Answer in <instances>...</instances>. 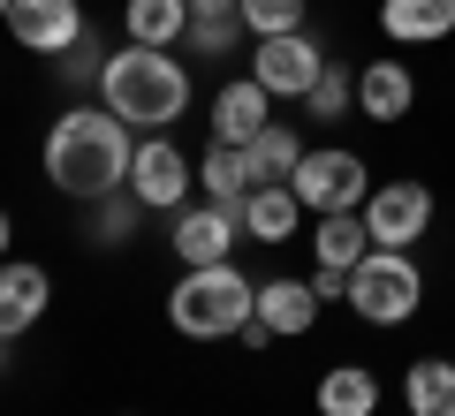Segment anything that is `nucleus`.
Listing matches in <instances>:
<instances>
[{"mask_svg": "<svg viewBox=\"0 0 455 416\" xmlns=\"http://www.w3.org/2000/svg\"><path fill=\"white\" fill-rule=\"evenodd\" d=\"M259 318L274 341H296L319 326V295H311V280H289V272H274V280H259Z\"/></svg>", "mask_w": 455, "mask_h": 416, "instance_id": "nucleus-14", "label": "nucleus"}, {"mask_svg": "<svg viewBox=\"0 0 455 416\" xmlns=\"http://www.w3.org/2000/svg\"><path fill=\"white\" fill-rule=\"evenodd\" d=\"M130 160H137V129L107 106H68L46 129V182L61 197H76V205L130 190Z\"/></svg>", "mask_w": 455, "mask_h": 416, "instance_id": "nucleus-1", "label": "nucleus"}, {"mask_svg": "<svg viewBox=\"0 0 455 416\" xmlns=\"http://www.w3.org/2000/svg\"><path fill=\"white\" fill-rule=\"evenodd\" d=\"M349 106H357V76H349L341 61H326V68H319V83L304 91V114H311V122H341Z\"/></svg>", "mask_w": 455, "mask_h": 416, "instance_id": "nucleus-24", "label": "nucleus"}, {"mask_svg": "<svg viewBox=\"0 0 455 416\" xmlns=\"http://www.w3.org/2000/svg\"><path fill=\"white\" fill-rule=\"evenodd\" d=\"M251 310H259V288L235 257L228 265H182V280L167 288V326L182 341H235Z\"/></svg>", "mask_w": 455, "mask_h": 416, "instance_id": "nucleus-3", "label": "nucleus"}, {"mask_svg": "<svg viewBox=\"0 0 455 416\" xmlns=\"http://www.w3.org/2000/svg\"><path fill=\"white\" fill-rule=\"evenodd\" d=\"M266 122H274V91H266L259 76H235V83L212 91V137H220V145H251Z\"/></svg>", "mask_w": 455, "mask_h": 416, "instance_id": "nucleus-12", "label": "nucleus"}, {"mask_svg": "<svg viewBox=\"0 0 455 416\" xmlns=\"http://www.w3.org/2000/svg\"><path fill=\"white\" fill-rule=\"evenodd\" d=\"M403 401H410V416H455V364L418 356L403 371Z\"/></svg>", "mask_w": 455, "mask_h": 416, "instance_id": "nucleus-22", "label": "nucleus"}, {"mask_svg": "<svg viewBox=\"0 0 455 416\" xmlns=\"http://www.w3.org/2000/svg\"><path fill=\"white\" fill-rule=\"evenodd\" d=\"M319 68H326L319 38H311V31H281V38H259V61H251V76H259L274 98H304L311 83H319Z\"/></svg>", "mask_w": 455, "mask_h": 416, "instance_id": "nucleus-9", "label": "nucleus"}, {"mask_svg": "<svg viewBox=\"0 0 455 416\" xmlns=\"http://www.w3.org/2000/svg\"><path fill=\"white\" fill-rule=\"evenodd\" d=\"M137 212H145V205H137L130 190L99 197V205H92V242H99V250H114V242H130V235H137Z\"/></svg>", "mask_w": 455, "mask_h": 416, "instance_id": "nucleus-25", "label": "nucleus"}, {"mask_svg": "<svg viewBox=\"0 0 455 416\" xmlns=\"http://www.w3.org/2000/svg\"><path fill=\"white\" fill-rule=\"evenodd\" d=\"M243 38H251L243 0H190V38H182L190 53H205V61H228Z\"/></svg>", "mask_w": 455, "mask_h": 416, "instance_id": "nucleus-18", "label": "nucleus"}, {"mask_svg": "<svg viewBox=\"0 0 455 416\" xmlns=\"http://www.w3.org/2000/svg\"><path fill=\"white\" fill-rule=\"evenodd\" d=\"M235 220H243L251 242H289L296 227H304V197H296L289 182H259V190L243 197V212H235Z\"/></svg>", "mask_w": 455, "mask_h": 416, "instance_id": "nucleus-17", "label": "nucleus"}, {"mask_svg": "<svg viewBox=\"0 0 455 416\" xmlns=\"http://www.w3.org/2000/svg\"><path fill=\"white\" fill-rule=\"evenodd\" d=\"M289 190L304 197L311 220H319V212H364V197H372V167H364L349 145H319V152L296 160Z\"/></svg>", "mask_w": 455, "mask_h": 416, "instance_id": "nucleus-5", "label": "nucleus"}, {"mask_svg": "<svg viewBox=\"0 0 455 416\" xmlns=\"http://www.w3.org/2000/svg\"><path fill=\"white\" fill-rule=\"evenodd\" d=\"M311 250H319V265L357 272L364 257L379 250V242H372V227H364V212H319V235H311Z\"/></svg>", "mask_w": 455, "mask_h": 416, "instance_id": "nucleus-19", "label": "nucleus"}, {"mask_svg": "<svg viewBox=\"0 0 455 416\" xmlns=\"http://www.w3.org/2000/svg\"><path fill=\"white\" fill-rule=\"evenodd\" d=\"M197 190H205V205L243 212V197L259 190V167H251V152H243V145H220V137H212V152L197 160Z\"/></svg>", "mask_w": 455, "mask_h": 416, "instance_id": "nucleus-16", "label": "nucleus"}, {"mask_svg": "<svg viewBox=\"0 0 455 416\" xmlns=\"http://www.w3.org/2000/svg\"><path fill=\"white\" fill-rule=\"evenodd\" d=\"M387 46H440L455 31V0H379Z\"/></svg>", "mask_w": 455, "mask_h": 416, "instance_id": "nucleus-15", "label": "nucleus"}, {"mask_svg": "<svg viewBox=\"0 0 455 416\" xmlns=\"http://www.w3.org/2000/svg\"><path fill=\"white\" fill-rule=\"evenodd\" d=\"M235 235H243V220H235L228 205H182L175 227H167V242H175L182 265H228Z\"/></svg>", "mask_w": 455, "mask_h": 416, "instance_id": "nucleus-10", "label": "nucleus"}, {"mask_svg": "<svg viewBox=\"0 0 455 416\" xmlns=\"http://www.w3.org/2000/svg\"><path fill=\"white\" fill-rule=\"evenodd\" d=\"M243 152H251V167H259V182H289V175H296V160H304L311 145H304V137H296L289 122H266V129H259V137H251Z\"/></svg>", "mask_w": 455, "mask_h": 416, "instance_id": "nucleus-23", "label": "nucleus"}, {"mask_svg": "<svg viewBox=\"0 0 455 416\" xmlns=\"http://www.w3.org/2000/svg\"><path fill=\"white\" fill-rule=\"evenodd\" d=\"M46 303H53L46 265H31V257H0V341L31 334V326L46 318Z\"/></svg>", "mask_w": 455, "mask_h": 416, "instance_id": "nucleus-11", "label": "nucleus"}, {"mask_svg": "<svg viewBox=\"0 0 455 416\" xmlns=\"http://www.w3.org/2000/svg\"><path fill=\"white\" fill-rule=\"evenodd\" d=\"M99 106L122 114L130 129L160 137L167 122L190 114V61H175V46H122L107 53V76H99Z\"/></svg>", "mask_w": 455, "mask_h": 416, "instance_id": "nucleus-2", "label": "nucleus"}, {"mask_svg": "<svg viewBox=\"0 0 455 416\" xmlns=\"http://www.w3.org/2000/svg\"><path fill=\"white\" fill-rule=\"evenodd\" d=\"M53 68H61V83H99V76H107V53H99V38L84 31V38H76V46H68Z\"/></svg>", "mask_w": 455, "mask_h": 416, "instance_id": "nucleus-27", "label": "nucleus"}, {"mask_svg": "<svg viewBox=\"0 0 455 416\" xmlns=\"http://www.w3.org/2000/svg\"><path fill=\"white\" fill-rule=\"evenodd\" d=\"M364 227H372L379 250H410V242H425V227H433V190H425V182H372V197H364Z\"/></svg>", "mask_w": 455, "mask_h": 416, "instance_id": "nucleus-7", "label": "nucleus"}, {"mask_svg": "<svg viewBox=\"0 0 455 416\" xmlns=\"http://www.w3.org/2000/svg\"><path fill=\"white\" fill-rule=\"evenodd\" d=\"M84 31H92L84 0H16V8H8V38H16L23 53H38V61H61Z\"/></svg>", "mask_w": 455, "mask_h": 416, "instance_id": "nucleus-8", "label": "nucleus"}, {"mask_svg": "<svg viewBox=\"0 0 455 416\" xmlns=\"http://www.w3.org/2000/svg\"><path fill=\"white\" fill-rule=\"evenodd\" d=\"M425 303V272L410 265V250H372L349 272V310L364 326H410Z\"/></svg>", "mask_w": 455, "mask_h": 416, "instance_id": "nucleus-4", "label": "nucleus"}, {"mask_svg": "<svg viewBox=\"0 0 455 416\" xmlns=\"http://www.w3.org/2000/svg\"><path fill=\"white\" fill-rule=\"evenodd\" d=\"M8 242H16V227H8V212H0V257H8Z\"/></svg>", "mask_w": 455, "mask_h": 416, "instance_id": "nucleus-29", "label": "nucleus"}, {"mask_svg": "<svg viewBox=\"0 0 455 416\" xmlns=\"http://www.w3.org/2000/svg\"><path fill=\"white\" fill-rule=\"evenodd\" d=\"M410 106H418V76H410V61H364L357 68V114H364V122H403Z\"/></svg>", "mask_w": 455, "mask_h": 416, "instance_id": "nucleus-13", "label": "nucleus"}, {"mask_svg": "<svg viewBox=\"0 0 455 416\" xmlns=\"http://www.w3.org/2000/svg\"><path fill=\"white\" fill-rule=\"evenodd\" d=\"M190 190H197V175H190V160H182V145L175 137H145L137 145V160H130V197L145 212H182L190 205Z\"/></svg>", "mask_w": 455, "mask_h": 416, "instance_id": "nucleus-6", "label": "nucleus"}, {"mask_svg": "<svg viewBox=\"0 0 455 416\" xmlns=\"http://www.w3.org/2000/svg\"><path fill=\"white\" fill-rule=\"evenodd\" d=\"M311 295H319V303H349V272L319 265V272H311Z\"/></svg>", "mask_w": 455, "mask_h": 416, "instance_id": "nucleus-28", "label": "nucleus"}, {"mask_svg": "<svg viewBox=\"0 0 455 416\" xmlns=\"http://www.w3.org/2000/svg\"><path fill=\"white\" fill-rule=\"evenodd\" d=\"M8 8H16V0H0V23H8Z\"/></svg>", "mask_w": 455, "mask_h": 416, "instance_id": "nucleus-30", "label": "nucleus"}, {"mask_svg": "<svg viewBox=\"0 0 455 416\" xmlns=\"http://www.w3.org/2000/svg\"><path fill=\"white\" fill-rule=\"evenodd\" d=\"M311 0H243V23L251 38H281V31H304Z\"/></svg>", "mask_w": 455, "mask_h": 416, "instance_id": "nucleus-26", "label": "nucleus"}, {"mask_svg": "<svg viewBox=\"0 0 455 416\" xmlns=\"http://www.w3.org/2000/svg\"><path fill=\"white\" fill-rule=\"evenodd\" d=\"M319 416H379V379L364 364H334L319 379Z\"/></svg>", "mask_w": 455, "mask_h": 416, "instance_id": "nucleus-21", "label": "nucleus"}, {"mask_svg": "<svg viewBox=\"0 0 455 416\" xmlns=\"http://www.w3.org/2000/svg\"><path fill=\"white\" fill-rule=\"evenodd\" d=\"M122 31L137 46H182L190 38V0H122Z\"/></svg>", "mask_w": 455, "mask_h": 416, "instance_id": "nucleus-20", "label": "nucleus"}]
</instances>
